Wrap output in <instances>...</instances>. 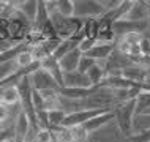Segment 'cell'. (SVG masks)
I'll return each mask as SVG.
<instances>
[{
    "label": "cell",
    "mask_w": 150,
    "mask_h": 142,
    "mask_svg": "<svg viewBox=\"0 0 150 142\" xmlns=\"http://www.w3.org/2000/svg\"><path fill=\"white\" fill-rule=\"evenodd\" d=\"M114 49H115L114 43H98L96 41V44L87 52L86 55L92 57V59L96 60V62H101V60H108L109 55L114 52Z\"/></svg>",
    "instance_id": "12"
},
{
    "label": "cell",
    "mask_w": 150,
    "mask_h": 142,
    "mask_svg": "<svg viewBox=\"0 0 150 142\" xmlns=\"http://www.w3.org/2000/svg\"><path fill=\"white\" fill-rule=\"evenodd\" d=\"M142 33H128V35H125V36H122V40L123 41H127L128 44H139L141 43V40H142Z\"/></svg>",
    "instance_id": "34"
},
{
    "label": "cell",
    "mask_w": 150,
    "mask_h": 142,
    "mask_svg": "<svg viewBox=\"0 0 150 142\" xmlns=\"http://www.w3.org/2000/svg\"><path fill=\"white\" fill-rule=\"evenodd\" d=\"M136 114V100H129L115 107V123L119 131L125 137L131 136V125Z\"/></svg>",
    "instance_id": "2"
},
{
    "label": "cell",
    "mask_w": 150,
    "mask_h": 142,
    "mask_svg": "<svg viewBox=\"0 0 150 142\" xmlns=\"http://www.w3.org/2000/svg\"><path fill=\"white\" fill-rule=\"evenodd\" d=\"M57 13L63 18H73L74 16V3L73 0H57Z\"/></svg>",
    "instance_id": "21"
},
{
    "label": "cell",
    "mask_w": 150,
    "mask_h": 142,
    "mask_svg": "<svg viewBox=\"0 0 150 142\" xmlns=\"http://www.w3.org/2000/svg\"><path fill=\"white\" fill-rule=\"evenodd\" d=\"M47 115H49L51 128H54V126H62L63 120L67 119L68 114L65 111H62V109H52V111H47Z\"/></svg>",
    "instance_id": "22"
},
{
    "label": "cell",
    "mask_w": 150,
    "mask_h": 142,
    "mask_svg": "<svg viewBox=\"0 0 150 142\" xmlns=\"http://www.w3.org/2000/svg\"><path fill=\"white\" fill-rule=\"evenodd\" d=\"M41 70L49 73L52 78L57 81V84L60 85V87H63V71H62V68H60V62L54 55H49V57H46V59L43 60L41 62Z\"/></svg>",
    "instance_id": "8"
},
{
    "label": "cell",
    "mask_w": 150,
    "mask_h": 142,
    "mask_svg": "<svg viewBox=\"0 0 150 142\" xmlns=\"http://www.w3.org/2000/svg\"><path fill=\"white\" fill-rule=\"evenodd\" d=\"M51 21L55 27V32H57V36L60 40H70V38H74L81 33L84 27V22L82 19H78V18H63L62 14H59L57 11L51 14Z\"/></svg>",
    "instance_id": "1"
},
{
    "label": "cell",
    "mask_w": 150,
    "mask_h": 142,
    "mask_svg": "<svg viewBox=\"0 0 150 142\" xmlns=\"http://www.w3.org/2000/svg\"><path fill=\"white\" fill-rule=\"evenodd\" d=\"M84 54L81 52L79 47L73 49L71 52H68L67 55L63 57L60 62V68H62L63 73H73V71H78V66H79V62H81V57Z\"/></svg>",
    "instance_id": "10"
},
{
    "label": "cell",
    "mask_w": 150,
    "mask_h": 142,
    "mask_svg": "<svg viewBox=\"0 0 150 142\" xmlns=\"http://www.w3.org/2000/svg\"><path fill=\"white\" fill-rule=\"evenodd\" d=\"M33 63H35V62H33V57H32L30 49L24 51L22 54H19L18 59H16V65H18L19 68H29V66H32Z\"/></svg>",
    "instance_id": "26"
},
{
    "label": "cell",
    "mask_w": 150,
    "mask_h": 142,
    "mask_svg": "<svg viewBox=\"0 0 150 142\" xmlns=\"http://www.w3.org/2000/svg\"><path fill=\"white\" fill-rule=\"evenodd\" d=\"M98 87H90V88H73V87H62L59 90V95L62 98H67V100H74V101H79V100H86L87 96H90L93 92L96 90Z\"/></svg>",
    "instance_id": "13"
},
{
    "label": "cell",
    "mask_w": 150,
    "mask_h": 142,
    "mask_svg": "<svg viewBox=\"0 0 150 142\" xmlns=\"http://www.w3.org/2000/svg\"><path fill=\"white\" fill-rule=\"evenodd\" d=\"M149 18V3L147 0H133V6L123 19L133 22H144Z\"/></svg>",
    "instance_id": "6"
},
{
    "label": "cell",
    "mask_w": 150,
    "mask_h": 142,
    "mask_svg": "<svg viewBox=\"0 0 150 142\" xmlns=\"http://www.w3.org/2000/svg\"><path fill=\"white\" fill-rule=\"evenodd\" d=\"M35 142H55V141H54V134H52L51 128H49V129H46V128L40 129V131L36 133Z\"/></svg>",
    "instance_id": "29"
},
{
    "label": "cell",
    "mask_w": 150,
    "mask_h": 142,
    "mask_svg": "<svg viewBox=\"0 0 150 142\" xmlns=\"http://www.w3.org/2000/svg\"><path fill=\"white\" fill-rule=\"evenodd\" d=\"M18 70H19V66L16 65V60H14V62H8V63H0V82L5 81V79H8L11 74H14Z\"/></svg>",
    "instance_id": "24"
},
{
    "label": "cell",
    "mask_w": 150,
    "mask_h": 142,
    "mask_svg": "<svg viewBox=\"0 0 150 142\" xmlns=\"http://www.w3.org/2000/svg\"><path fill=\"white\" fill-rule=\"evenodd\" d=\"M36 122H38V126L41 128V129H43V128H46V129L51 128L47 111H38V112H36Z\"/></svg>",
    "instance_id": "30"
},
{
    "label": "cell",
    "mask_w": 150,
    "mask_h": 142,
    "mask_svg": "<svg viewBox=\"0 0 150 142\" xmlns=\"http://www.w3.org/2000/svg\"><path fill=\"white\" fill-rule=\"evenodd\" d=\"M52 134H54V141L55 142H74L71 134V128L67 126H54L51 128Z\"/></svg>",
    "instance_id": "20"
},
{
    "label": "cell",
    "mask_w": 150,
    "mask_h": 142,
    "mask_svg": "<svg viewBox=\"0 0 150 142\" xmlns=\"http://www.w3.org/2000/svg\"><path fill=\"white\" fill-rule=\"evenodd\" d=\"M47 21H51V14L46 8V2L44 0H38V11H36V18L33 22V28H41Z\"/></svg>",
    "instance_id": "19"
},
{
    "label": "cell",
    "mask_w": 150,
    "mask_h": 142,
    "mask_svg": "<svg viewBox=\"0 0 150 142\" xmlns=\"http://www.w3.org/2000/svg\"><path fill=\"white\" fill-rule=\"evenodd\" d=\"M79 43L81 40L79 38H70V40H62L59 44V47L55 49L54 52V57L57 60H62L65 55L68 54V52H71L73 49H76V47H79Z\"/></svg>",
    "instance_id": "15"
},
{
    "label": "cell",
    "mask_w": 150,
    "mask_h": 142,
    "mask_svg": "<svg viewBox=\"0 0 150 142\" xmlns=\"http://www.w3.org/2000/svg\"><path fill=\"white\" fill-rule=\"evenodd\" d=\"M16 10L21 13L24 18H27L33 24L36 18V11H38V0H24V2H14Z\"/></svg>",
    "instance_id": "14"
},
{
    "label": "cell",
    "mask_w": 150,
    "mask_h": 142,
    "mask_svg": "<svg viewBox=\"0 0 150 142\" xmlns=\"http://www.w3.org/2000/svg\"><path fill=\"white\" fill-rule=\"evenodd\" d=\"M96 44V40H90V38H84L82 41L79 43V49H81V52L82 54H87L88 51L92 49L93 46Z\"/></svg>",
    "instance_id": "33"
},
{
    "label": "cell",
    "mask_w": 150,
    "mask_h": 142,
    "mask_svg": "<svg viewBox=\"0 0 150 142\" xmlns=\"http://www.w3.org/2000/svg\"><path fill=\"white\" fill-rule=\"evenodd\" d=\"M145 84H149V85H150V73H149V78H147V81H145Z\"/></svg>",
    "instance_id": "37"
},
{
    "label": "cell",
    "mask_w": 150,
    "mask_h": 142,
    "mask_svg": "<svg viewBox=\"0 0 150 142\" xmlns=\"http://www.w3.org/2000/svg\"><path fill=\"white\" fill-rule=\"evenodd\" d=\"M87 76H88L90 84L93 85V87H100V85H103V82L106 81L108 73H106V70H104V68H101L100 65L96 63L95 66H93L92 70L87 73Z\"/></svg>",
    "instance_id": "18"
},
{
    "label": "cell",
    "mask_w": 150,
    "mask_h": 142,
    "mask_svg": "<svg viewBox=\"0 0 150 142\" xmlns=\"http://www.w3.org/2000/svg\"><path fill=\"white\" fill-rule=\"evenodd\" d=\"M142 114H147V115H150V107H149V109H147V111H144V112H142Z\"/></svg>",
    "instance_id": "38"
},
{
    "label": "cell",
    "mask_w": 150,
    "mask_h": 142,
    "mask_svg": "<svg viewBox=\"0 0 150 142\" xmlns=\"http://www.w3.org/2000/svg\"><path fill=\"white\" fill-rule=\"evenodd\" d=\"M149 3V18H147V22H149V32H150V0H147Z\"/></svg>",
    "instance_id": "36"
},
{
    "label": "cell",
    "mask_w": 150,
    "mask_h": 142,
    "mask_svg": "<svg viewBox=\"0 0 150 142\" xmlns=\"http://www.w3.org/2000/svg\"><path fill=\"white\" fill-rule=\"evenodd\" d=\"M32 103H33V107L35 111H46V103H44L41 93H40L38 90H33V93H32Z\"/></svg>",
    "instance_id": "28"
},
{
    "label": "cell",
    "mask_w": 150,
    "mask_h": 142,
    "mask_svg": "<svg viewBox=\"0 0 150 142\" xmlns=\"http://www.w3.org/2000/svg\"><path fill=\"white\" fill-rule=\"evenodd\" d=\"M150 70H145L142 66H137V65H131V66L122 70V78H125L127 81H131V82L136 84H142L147 81Z\"/></svg>",
    "instance_id": "11"
},
{
    "label": "cell",
    "mask_w": 150,
    "mask_h": 142,
    "mask_svg": "<svg viewBox=\"0 0 150 142\" xmlns=\"http://www.w3.org/2000/svg\"><path fill=\"white\" fill-rule=\"evenodd\" d=\"M139 47H141V54L145 57H150V35L142 36V40L139 43Z\"/></svg>",
    "instance_id": "32"
},
{
    "label": "cell",
    "mask_w": 150,
    "mask_h": 142,
    "mask_svg": "<svg viewBox=\"0 0 150 142\" xmlns=\"http://www.w3.org/2000/svg\"><path fill=\"white\" fill-rule=\"evenodd\" d=\"M150 129V115L147 114H134L131 125V134H139Z\"/></svg>",
    "instance_id": "16"
},
{
    "label": "cell",
    "mask_w": 150,
    "mask_h": 142,
    "mask_svg": "<svg viewBox=\"0 0 150 142\" xmlns=\"http://www.w3.org/2000/svg\"><path fill=\"white\" fill-rule=\"evenodd\" d=\"M74 3V18L87 21V19H100L104 14V8L100 0H73Z\"/></svg>",
    "instance_id": "3"
},
{
    "label": "cell",
    "mask_w": 150,
    "mask_h": 142,
    "mask_svg": "<svg viewBox=\"0 0 150 142\" xmlns=\"http://www.w3.org/2000/svg\"><path fill=\"white\" fill-rule=\"evenodd\" d=\"M71 134L74 142H87L88 137H90V133L86 129L84 125H78V126H73L71 128Z\"/></svg>",
    "instance_id": "25"
},
{
    "label": "cell",
    "mask_w": 150,
    "mask_h": 142,
    "mask_svg": "<svg viewBox=\"0 0 150 142\" xmlns=\"http://www.w3.org/2000/svg\"><path fill=\"white\" fill-rule=\"evenodd\" d=\"M0 103L6 104L8 107L14 106V104L21 103V95H19L18 85H11V87H6L2 93V98H0Z\"/></svg>",
    "instance_id": "17"
},
{
    "label": "cell",
    "mask_w": 150,
    "mask_h": 142,
    "mask_svg": "<svg viewBox=\"0 0 150 142\" xmlns=\"http://www.w3.org/2000/svg\"><path fill=\"white\" fill-rule=\"evenodd\" d=\"M112 33L115 38H122V36L128 35V33H142L147 35L149 33V22H133V21H127V19H119L112 24Z\"/></svg>",
    "instance_id": "4"
},
{
    "label": "cell",
    "mask_w": 150,
    "mask_h": 142,
    "mask_svg": "<svg viewBox=\"0 0 150 142\" xmlns=\"http://www.w3.org/2000/svg\"><path fill=\"white\" fill-rule=\"evenodd\" d=\"M96 65V60H93L92 57H88L84 54L82 57H81V62H79V66H78V71L84 73V74H87L88 71L92 70L93 66Z\"/></svg>",
    "instance_id": "27"
},
{
    "label": "cell",
    "mask_w": 150,
    "mask_h": 142,
    "mask_svg": "<svg viewBox=\"0 0 150 142\" xmlns=\"http://www.w3.org/2000/svg\"><path fill=\"white\" fill-rule=\"evenodd\" d=\"M63 87H73V88H90L93 85L90 84L87 74L81 71L73 73H63Z\"/></svg>",
    "instance_id": "7"
},
{
    "label": "cell",
    "mask_w": 150,
    "mask_h": 142,
    "mask_svg": "<svg viewBox=\"0 0 150 142\" xmlns=\"http://www.w3.org/2000/svg\"><path fill=\"white\" fill-rule=\"evenodd\" d=\"M112 120H115V109L114 111H109V112H104V114H101V115L95 117V119L88 120L84 126H86V129L90 134H93V133L100 131L101 128H104L106 125H109Z\"/></svg>",
    "instance_id": "9"
},
{
    "label": "cell",
    "mask_w": 150,
    "mask_h": 142,
    "mask_svg": "<svg viewBox=\"0 0 150 142\" xmlns=\"http://www.w3.org/2000/svg\"><path fill=\"white\" fill-rule=\"evenodd\" d=\"M100 2L101 6L104 8V13H109V11H115L120 6L122 0H100Z\"/></svg>",
    "instance_id": "31"
},
{
    "label": "cell",
    "mask_w": 150,
    "mask_h": 142,
    "mask_svg": "<svg viewBox=\"0 0 150 142\" xmlns=\"http://www.w3.org/2000/svg\"><path fill=\"white\" fill-rule=\"evenodd\" d=\"M150 107V92H141L136 98V114H142Z\"/></svg>",
    "instance_id": "23"
},
{
    "label": "cell",
    "mask_w": 150,
    "mask_h": 142,
    "mask_svg": "<svg viewBox=\"0 0 150 142\" xmlns=\"http://www.w3.org/2000/svg\"><path fill=\"white\" fill-rule=\"evenodd\" d=\"M30 79V84H32V88L33 90H38V92H43V90H60V85L57 84V81H55L49 73H46L44 70H36L33 71L32 74L29 76Z\"/></svg>",
    "instance_id": "5"
},
{
    "label": "cell",
    "mask_w": 150,
    "mask_h": 142,
    "mask_svg": "<svg viewBox=\"0 0 150 142\" xmlns=\"http://www.w3.org/2000/svg\"><path fill=\"white\" fill-rule=\"evenodd\" d=\"M8 119H10V107H8L6 104L0 103V123L6 122Z\"/></svg>",
    "instance_id": "35"
}]
</instances>
